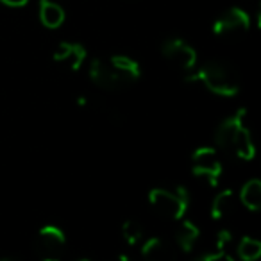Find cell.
I'll list each match as a JSON object with an SVG mask.
<instances>
[{"label":"cell","mask_w":261,"mask_h":261,"mask_svg":"<svg viewBox=\"0 0 261 261\" xmlns=\"http://www.w3.org/2000/svg\"><path fill=\"white\" fill-rule=\"evenodd\" d=\"M142 68L127 56H111L108 59H93L90 63V79L102 90H122L140 79Z\"/></svg>","instance_id":"obj_1"},{"label":"cell","mask_w":261,"mask_h":261,"mask_svg":"<svg viewBox=\"0 0 261 261\" xmlns=\"http://www.w3.org/2000/svg\"><path fill=\"white\" fill-rule=\"evenodd\" d=\"M188 83H199L211 93L220 97H232L240 90V77L231 65L224 61H210L195 73L188 75Z\"/></svg>","instance_id":"obj_2"},{"label":"cell","mask_w":261,"mask_h":261,"mask_svg":"<svg viewBox=\"0 0 261 261\" xmlns=\"http://www.w3.org/2000/svg\"><path fill=\"white\" fill-rule=\"evenodd\" d=\"M149 202L160 217L167 220H181L190 206V195L182 186L174 190L154 188L149 193Z\"/></svg>","instance_id":"obj_3"},{"label":"cell","mask_w":261,"mask_h":261,"mask_svg":"<svg viewBox=\"0 0 261 261\" xmlns=\"http://www.w3.org/2000/svg\"><path fill=\"white\" fill-rule=\"evenodd\" d=\"M33 249L40 261H61L66 249L65 232L58 225H45L38 231Z\"/></svg>","instance_id":"obj_4"},{"label":"cell","mask_w":261,"mask_h":261,"mask_svg":"<svg viewBox=\"0 0 261 261\" xmlns=\"http://www.w3.org/2000/svg\"><path fill=\"white\" fill-rule=\"evenodd\" d=\"M192 172L199 177L210 181L211 186H217L222 175V161L217 150L211 147L197 149L192 154Z\"/></svg>","instance_id":"obj_5"},{"label":"cell","mask_w":261,"mask_h":261,"mask_svg":"<svg viewBox=\"0 0 261 261\" xmlns=\"http://www.w3.org/2000/svg\"><path fill=\"white\" fill-rule=\"evenodd\" d=\"M250 29V16L240 8L224 11L213 23V33L220 38H236Z\"/></svg>","instance_id":"obj_6"},{"label":"cell","mask_w":261,"mask_h":261,"mask_svg":"<svg viewBox=\"0 0 261 261\" xmlns=\"http://www.w3.org/2000/svg\"><path fill=\"white\" fill-rule=\"evenodd\" d=\"M161 52H163L165 59L175 65L177 68L185 70H192L197 63V52L192 45H188L185 40L181 38H170V40H165L161 45Z\"/></svg>","instance_id":"obj_7"},{"label":"cell","mask_w":261,"mask_h":261,"mask_svg":"<svg viewBox=\"0 0 261 261\" xmlns=\"http://www.w3.org/2000/svg\"><path fill=\"white\" fill-rule=\"evenodd\" d=\"M54 61L61 65L63 68L70 72H77L86 61V48L81 43H72V41H63L54 52Z\"/></svg>","instance_id":"obj_8"},{"label":"cell","mask_w":261,"mask_h":261,"mask_svg":"<svg viewBox=\"0 0 261 261\" xmlns=\"http://www.w3.org/2000/svg\"><path fill=\"white\" fill-rule=\"evenodd\" d=\"M142 256L145 261H177V252L174 245L158 236H152L143 243Z\"/></svg>","instance_id":"obj_9"},{"label":"cell","mask_w":261,"mask_h":261,"mask_svg":"<svg viewBox=\"0 0 261 261\" xmlns=\"http://www.w3.org/2000/svg\"><path fill=\"white\" fill-rule=\"evenodd\" d=\"M243 118H245V109H240L236 115L225 118L224 122L217 127V130H215V143H217L220 149L231 150L234 135L238 133L240 127L243 125Z\"/></svg>","instance_id":"obj_10"},{"label":"cell","mask_w":261,"mask_h":261,"mask_svg":"<svg viewBox=\"0 0 261 261\" xmlns=\"http://www.w3.org/2000/svg\"><path fill=\"white\" fill-rule=\"evenodd\" d=\"M38 13H40V22L47 29H58L65 22V9L54 0H40Z\"/></svg>","instance_id":"obj_11"},{"label":"cell","mask_w":261,"mask_h":261,"mask_svg":"<svg viewBox=\"0 0 261 261\" xmlns=\"http://www.w3.org/2000/svg\"><path fill=\"white\" fill-rule=\"evenodd\" d=\"M231 150L240 158V160H252L254 154H256V149H254V142H252V136H250V130L245 127L243 123L242 127L238 129V133L234 135V140H232V145Z\"/></svg>","instance_id":"obj_12"},{"label":"cell","mask_w":261,"mask_h":261,"mask_svg":"<svg viewBox=\"0 0 261 261\" xmlns=\"http://www.w3.org/2000/svg\"><path fill=\"white\" fill-rule=\"evenodd\" d=\"M199 236H200L199 225L192 220H185L179 225L177 232H175V243H177L181 250L190 252V250H193L195 243L199 242Z\"/></svg>","instance_id":"obj_13"},{"label":"cell","mask_w":261,"mask_h":261,"mask_svg":"<svg viewBox=\"0 0 261 261\" xmlns=\"http://www.w3.org/2000/svg\"><path fill=\"white\" fill-rule=\"evenodd\" d=\"M236 207V199L234 193L231 190H222L217 197L211 202V217L215 220H222V218H227L229 215H232Z\"/></svg>","instance_id":"obj_14"},{"label":"cell","mask_w":261,"mask_h":261,"mask_svg":"<svg viewBox=\"0 0 261 261\" xmlns=\"http://www.w3.org/2000/svg\"><path fill=\"white\" fill-rule=\"evenodd\" d=\"M240 200L250 211H257L261 207V181L259 179H250L242 186Z\"/></svg>","instance_id":"obj_15"},{"label":"cell","mask_w":261,"mask_h":261,"mask_svg":"<svg viewBox=\"0 0 261 261\" xmlns=\"http://www.w3.org/2000/svg\"><path fill=\"white\" fill-rule=\"evenodd\" d=\"M238 256L243 261H257L261 256V243L250 236H245L238 243Z\"/></svg>","instance_id":"obj_16"},{"label":"cell","mask_w":261,"mask_h":261,"mask_svg":"<svg viewBox=\"0 0 261 261\" xmlns=\"http://www.w3.org/2000/svg\"><path fill=\"white\" fill-rule=\"evenodd\" d=\"M122 236L127 245H136L143 238V227L138 220H127L122 225Z\"/></svg>","instance_id":"obj_17"},{"label":"cell","mask_w":261,"mask_h":261,"mask_svg":"<svg viewBox=\"0 0 261 261\" xmlns=\"http://www.w3.org/2000/svg\"><path fill=\"white\" fill-rule=\"evenodd\" d=\"M232 240V234L229 231H222L217 236V250H225V247L229 245V242Z\"/></svg>","instance_id":"obj_18"},{"label":"cell","mask_w":261,"mask_h":261,"mask_svg":"<svg viewBox=\"0 0 261 261\" xmlns=\"http://www.w3.org/2000/svg\"><path fill=\"white\" fill-rule=\"evenodd\" d=\"M206 257L210 261H234L231 256H229L225 250H217V252H210V254H206Z\"/></svg>","instance_id":"obj_19"},{"label":"cell","mask_w":261,"mask_h":261,"mask_svg":"<svg viewBox=\"0 0 261 261\" xmlns=\"http://www.w3.org/2000/svg\"><path fill=\"white\" fill-rule=\"evenodd\" d=\"M0 2L9 6V8H22V6H25L29 0H0Z\"/></svg>","instance_id":"obj_20"},{"label":"cell","mask_w":261,"mask_h":261,"mask_svg":"<svg viewBox=\"0 0 261 261\" xmlns=\"http://www.w3.org/2000/svg\"><path fill=\"white\" fill-rule=\"evenodd\" d=\"M118 261H133V257H129L127 254H120V256H118Z\"/></svg>","instance_id":"obj_21"},{"label":"cell","mask_w":261,"mask_h":261,"mask_svg":"<svg viewBox=\"0 0 261 261\" xmlns=\"http://www.w3.org/2000/svg\"><path fill=\"white\" fill-rule=\"evenodd\" d=\"M0 261H18V259H13V257H4V259H0Z\"/></svg>","instance_id":"obj_22"},{"label":"cell","mask_w":261,"mask_h":261,"mask_svg":"<svg viewBox=\"0 0 261 261\" xmlns=\"http://www.w3.org/2000/svg\"><path fill=\"white\" fill-rule=\"evenodd\" d=\"M195 261H210V259H207L206 256H202V257H199V259H195Z\"/></svg>","instance_id":"obj_23"},{"label":"cell","mask_w":261,"mask_h":261,"mask_svg":"<svg viewBox=\"0 0 261 261\" xmlns=\"http://www.w3.org/2000/svg\"><path fill=\"white\" fill-rule=\"evenodd\" d=\"M77 261H93V259H88V257H83V259H77Z\"/></svg>","instance_id":"obj_24"}]
</instances>
